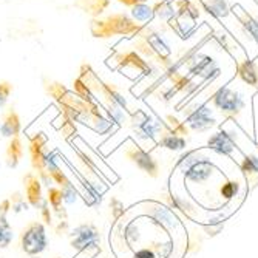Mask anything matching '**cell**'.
<instances>
[{"instance_id": "1", "label": "cell", "mask_w": 258, "mask_h": 258, "mask_svg": "<svg viewBox=\"0 0 258 258\" xmlns=\"http://www.w3.org/2000/svg\"><path fill=\"white\" fill-rule=\"evenodd\" d=\"M119 238H113L121 258H184L189 235L170 207L158 201H143L130 207L119 223Z\"/></svg>"}, {"instance_id": "2", "label": "cell", "mask_w": 258, "mask_h": 258, "mask_svg": "<svg viewBox=\"0 0 258 258\" xmlns=\"http://www.w3.org/2000/svg\"><path fill=\"white\" fill-rule=\"evenodd\" d=\"M143 27L124 13H113L107 17H96L90 23V33L98 39L113 36H136Z\"/></svg>"}, {"instance_id": "3", "label": "cell", "mask_w": 258, "mask_h": 258, "mask_svg": "<svg viewBox=\"0 0 258 258\" xmlns=\"http://www.w3.org/2000/svg\"><path fill=\"white\" fill-rule=\"evenodd\" d=\"M135 37H136L135 51L141 53L147 59H153L161 63L170 62L172 50H170L169 43L161 37V34L143 27V30H141Z\"/></svg>"}, {"instance_id": "4", "label": "cell", "mask_w": 258, "mask_h": 258, "mask_svg": "<svg viewBox=\"0 0 258 258\" xmlns=\"http://www.w3.org/2000/svg\"><path fill=\"white\" fill-rule=\"evenodd\" d=\"M212 102L218 110H221V113L226 114H237L244 107L243 99L230 88H220L212 96Z\"/></svg>"}, {"instance_id": "5", "label": "cell", "mask_w": 258, "mask_h": 258, "mask_svg": "<svg viewBox=\"0 0 258 258\" xmlns=\"http://www.w3.org/2000/svg\"><path fill=\"white\" fill-rule=\"evenodd\" d=\"M110 60H116L121 72H130V73H136V75L138 73H143V75L150 73V65L136 51H127V53L116 54V57H113Z\"/></svg>"}, {"instance_id": "6", "label": "cell", "mask_w": 258, "mask_h": 258, "mask_svg": "<svg viewBox=\"0 0 258 258\" xmlns=\"http://www.w3.org/2000/svg\"><path fill=\"white\" fill-rule=\"evenodd\" d=\"M22 246H23V250L30 255L40 253L46 246V237H45L43 226L42 224L30 226V229L25 232V235L22 238Z\"/></svg>"}, {"instance_id": "7", "label": "cell", "mask_w": 258, "mask_h": 258, "mask_svg": "<svg viewBox=\"0 0 258 258\" xmlns=\"http://www.w3.org/2000/svg\"><path fill=\"white\" fill-rule=\"evenodd\" d=\"M214 119L210 118V111L206 107H200L189 116V124L197 132H204L214 125Z\"/></svg>"}, {"instance_id": "8", "label": "cell", "mask_w": 258, "mask_h": 258, "mask_svg": "<svg viewBox=\"0 0 258 258\" xmlns=\"http://www.w3.org/2000/svg\"><path fill=\"white\" fill-rule=\"evenodd\" d=\"M238 76L244 84L258 87V65L253 60H243L238 63Z\"/></svg>"}, {"instance_id": "9", "label": "cell", "mask_w": 258, "mask_h": 258, "mask_svg": "<svg viewBox=\"0 0 258 258\" xmlns=\"http://www.w3.org/2000/svg\"><path fill=\"white\" fill-rule=\"evenodd\" d=\"M108 5H110L108 0H78L76 2V7L84 13L90 14L93 19L99 17L108 8Z\"/></svg>"}, {"instance_id": "10", "label": "cell", "mask_w": 258, "mask_h": 258, "mask_svg": "<svg viewBox=\"0 0 258 258\" xmlns=\"http://www.w3.org/2000/svg\"><path fill=\"white\" fill-rule=\"evenodd\" d=\"M209 147L212 150H217L220 153H224V155H229L233 149H235V144H233V141L229 135L226 133H217L210 138L209 141Z\"/></svg>"}, {"instance_id": "11", "label": "cell", "mask_w": 258, "mask_h": 258, "mask_svg": "<svg viewBox=\"0 0 258 258\" xmlns=\"http://www.w3.org/2000/svg\"><path fill=\"white\" fill-rule=\"evenodd\" d=\"M20 130V119H19V114L10 108L4 118L2 127H0V132H2L4 136H16Z\"/></svg>"}, {"instance_id": "12", "label": "cell", "mask_w": 258, "mask_h": 258, "mask_svg": "<svg viewBox=\"0 0 258 258\" xmlns=\"http://www.w3.org/2000/svg\"><path fill=\"white\" fill-rule=\"evenodd\" d=\"M130 17L139 23L141 27H144L146 23H149L155 16H153V8L147 4H139L130 8Z\"/></svg>"}, {"instance_id": "13", "label": "cell", "mask_w": 258, "mask_h": 258, "mask_svg": "<svg viewBox=\"0 0 258 258\" xmlns=\"http://www.w3.org/2000/svg\"><path fill=\"white\" fill-rule=\"evenodd\" d=\"M153 16L159 17V19H172L175 14V8L170 4V0H161V2H156L153 7Z\"/></svg>"}, {"instance_id": "14", "label": "cell", "mask_w": 258, "mask_h": 258, "mask_svg": "<svg viewBox=\"0 0 258 258\" xmlns=\"http://www.w3.org/2000/svg\"><path fill=\"white\" fill-rule=\"evenodd\" d=\"M162 144L164 147H167L170 150H181L185 147V139L184 138H179L178 135H167L166 138L162 139Z\"/></svg>"}, {"instance_id": "15", "label": "cell", "mask_w": 258, "mask_h": 258, "mask_svg": "<svg viewBox=\"0 0 258 258\" xmlns=\"http://www.w3.org/2000/svg\"><path fill=\"white\" fill-rule=\"evenodd\" d=\"M13 93V85L8 81H0V108H4Z\"/></svg>"}, {"instance_id": "16", "label": "cell", "mask_w": 258, "mask_h": 258, "mask_svg": "<svg viewBox=\"0 0 258 258\" xmlns=\"http://www.w3.org/2000/svg\"><path fill=\"white\" fill-rule=\"evenodd\" d=\"M11 241V230L7 223L0 221V246L5 247Z\"/></svg>"}, {"instance_id": "17", "label": "cell", "mask_w": 258, "mask_h": 258, "mask_svg": "<svg viewBox=\"0 0 258 258\" xmlns=\"http://www.w3.org/2000/svg\"><path fill=\"white\" fill-rule=\"evenodd\" d=\"M118 2L124 7H135V5H139V4H147V0H118Z\"/></svg>"}]
</instances>
